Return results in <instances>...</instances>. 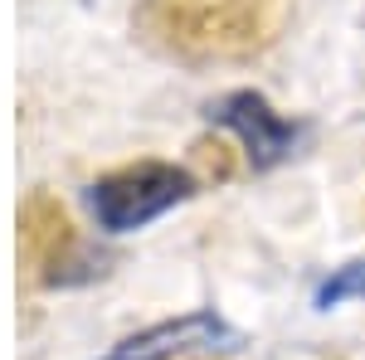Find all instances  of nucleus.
I'll list each match as a JSON object with an SVG mask.
<instances>
[{"label":"nucleus","mask_w":365,"mask_h":360,"mask_svg":"<svg viewBox=\"0 0 365 360\" xmlns=\"http://www.w3.org/2000/svg\"><path fill=\"white\" fill-rule=\"evenodd\" d=\"M282 10L287 0H141L137 29L170 58L225 63L268 49Z\"/></svg>","instance_id":"f257e3e1"},{"label":"nucleus","mask_w":365,"mask_h":360,"mask_svg":"<svg viewBox=\"0 0 365 360\" xmlns=\"http://www.w3.org/2000/svg\"><path fill=\"white\" fill-rule=\"evenodd\" d=\"M195 180L180 166H166V161H137V166H122L103 180L88 185V210L98 229L108 234H132V229H146L151 220H161L166 210H175L180 200H190Z\"/></svg>","instance_id":"f03ea898"},{"label":"nucleus","mask_w":365,"mask_h":360,"mask_svg":"<svg viewBox=\"0 0 365 360\" xmlns=\"http://www.w3.org/2000/svg\"><path fill=\"white\" fill-rule=\"evenodd\" d=\"M210 122L229 127L244 141V151H249V161L258 170H268V166H278L282 156H292V146L302 137V127L278 117L268 108V98L253 93V88H239V93H225L220 103H210Z\"/></svg>","instance_id":"7ed1b4c3"},{"label":"nucleus","mask_w":365,"mask_h":360,"mask_svg":"<svg viewBox=\"0 0 365 360\" xmlns=\"http://www.w3.org/2000/svg\"><path fill=\"white\" fill-rule=\"evenodd\" d=\"M20 253L39 282H73L68 268L83 258V249L68 229V215L49 195H29V205L20 210Z\"/></svg>","instance_id":"20e7f679"},{"label":"nucleus","mask_w":365,"mask_h":360,"mask_svg":"<svg viewBox=\"0 0 365 360\" xmlns=\"http://www.w3.org/2000/svg\"><path fill=\"white\" fill-rule=\"evenodd\" d=\"M210 346L215 351L220 346H239V331L225 317H215V312H185L175 322H156L146 331L117 341L108 351V360H175L185 351H210Z\"/></svg>","instance_id":"39448f33"},{"label":"nucleus","mask_w":365,"mask_h":360,"mask_svg":"<svg viewBox=\"0 0 365 360\" xmlns=\"http://www.w3.org/2000/svg\"><path fill=\"white\" fill-rule=\"evenodd\" d=\"M356 297H365V258L331 268V277L317 287V312H331V307L356 302Z\"/></svg>","instance_id":"423d86ee"}]
</instances>
